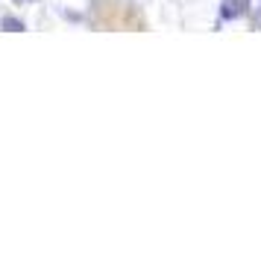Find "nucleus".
I'll return each mask as SVG.
<instances>
[{
	"mask_svg": "<svg viewBox=\"0 0 261 253\" xmlns=\"http://www.w3.org/2000/svg\"><path fill=\"white\" fill-rule=\"evenodd\" d=\"M0 27H3L6 33H24V30H27L24 21H21V18H15V15H3V18H0Z\"/></svg>",
	"mask_w": 261,
	"mask_h": 253,
	"instance_id": "2",
	"label": "nucleus"
},
{
	"mask_svg": "<svg viewBox=\"0 0 261 253\" xmlns=\"http://www.w3.org/2000/svg\"><path fill=\"white\" fill-rule=\"evenodd\" d=\"M247 9H249V0H229L223 9H220V15H223L226 21H229V18H241V15L247 12Z\"/></svg>",
	"mask_w": 261,
	"mask_h": 253,
	"instance_id": "1",
	"label": "nucleus"
},
{
	"mask_svg": "<svg viewBox=\"0 0 261 253\" xmlns=\"http://www.w3.org/2000/svg\"><path fill=\"white\" fill-rule=\"evenodd\" d=\"M255 27L261 30V9H258V18H255Z\"/></svg>",
	"mask_w": 261,
	"mask_h": 253,
	"instance_id": "3",
	"label": "nucleus"
}]
</instances>
